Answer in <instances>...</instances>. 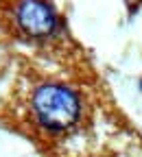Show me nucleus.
<instances>
[{
	"label": "nucleus",
	"instance_id": "nucleus-2",
	"mask_svg": "<svg viewBox=\"0 0 142 157\" xmlns=\"http://www.w3.org/2000/svg\"><path fill=\"white\" fill-rule=\"evenodd\" d=\"M18 24L31 37H48L57 29L55 11L44 0H22L15 11Z\"/></svg>",
	"mask_w": 142,
	"mask_h": 157
},
{
	"label": "nucleus",
	"instance_id": "nucleus-1",
	"mask_svg": "<svg viewBox=\"0 0 142 157\" xmlns=\"http://www.w3.org/2000/svg\"><path fill=\"white\" fill-rule=\"evenodd\" d=\"M31 105H33V113L37 118V122L50 131L70 129L77 122L79 109H81L79 96L70 87L57 85V83L37 87Z\"/></svg>",
	"mask_w": 142,
	"mask_h": 157
}]
</instances>
